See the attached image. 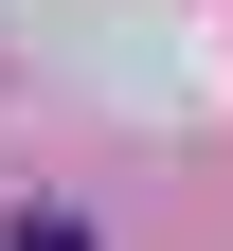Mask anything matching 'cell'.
I'll list each match as a JSON object with an SVG mask.
<instances>
[{"label":"cell","instance_id":"1","mask_svg":"<svg viewBox=\"0 0 233 251\" xmlns=\"http://www.w3.org/2000/svg\"><path fill=\"white\" fill-rule=\"evenodd\" d=\"M0 251H90V215H18V233H0Z\"/></svg>","mask_w":233,"mask_h":251}]
</instances>
